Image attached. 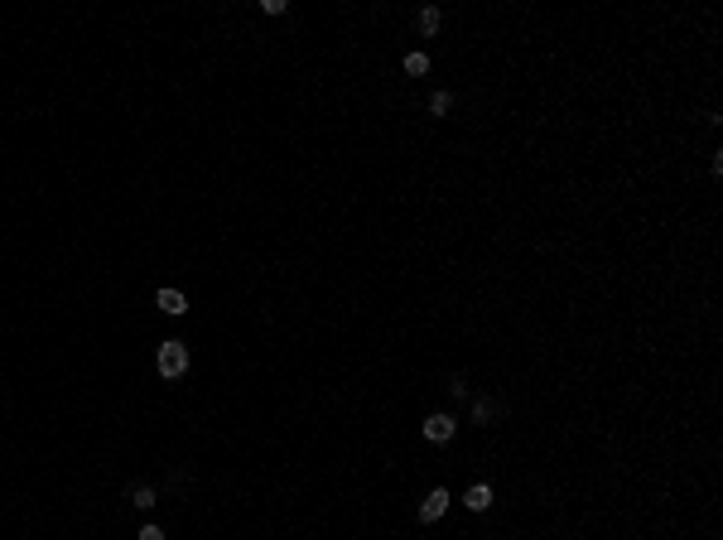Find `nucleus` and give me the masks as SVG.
Returning <instances> with one entry per match:
<instances>
[{"label": "nucleus", "mask_w": 723, "mask_h": 540, "mask_svg": "<svg viewBox=\"0 0 723 540\" xmlns=\"http://www.w3.org/2000/svg\"><path fill=\"white\" fill-rule=\"evenodd\" d=\"M449 502H454V497H449V487H434L425 502H420V521H439V516L449 512Z\"/></svg>", "instance_id": "7ed1b4c3"}, {"label": "nucleus", "mask_w": 723, "mask_h": 540, "mask_svg": "<svg viewBox=\"0 0 723 540\" xmlns=\"http://www.w3.org/2000/svg\"><path fill=\"white\" fill-rule=\"evenodd\" d=\"M155 502H160V492H155L150 483H135V487H131V507H140V512H150Z\"/></svg>", "instance_id": "423d86ee"}, {"label": "nucleus", "mask_w": 723, "mask_h": 540, "mask_svg": "<svg viewBox=\"0 0 723 540\" xmlns=\"http://www.w3.org/2000/svg\"><path fill=\"white\" fill-rule=\"evenodd\" d=\"M449 391H454V401H463V396H468V381L454 377V381H449Z\"/></svg>", "instance_id": "9b49d317"}, {"label": "nucleus", "mask_w": 723, "mask_h": 540, "mask_svg": "<svg viewBox=\"0 0 723 540\" xmlns=\"http://www.w3.org/2000/svg\"><path fill=\"white\" fill-rule=\"evenodd\" d=\"M155 304H160V309L169 314V319H179V314H188V299L179 295V290H160V295H155Z\"/></svg>", "instance_id": "20e7f679"}, {"label": "nucleus", "mask_w": 723, "mask_h": 540, "mask_svg": "<svg viewBox=\"0 0 723 540\" xmlns=\"http://www.w3.org/2000/svg\"><path fill=\"white\" fill-rule=\"evenodd\" d=\"M449 107H454V97H449V92H434L429 111H434V116H449Z\"/></svg>", "instance_id": "9d476101"}, {"label": "nucleus", "mask_w": 723, "mask_h": 540, "mask_svg": "<svg viewBox=\"0 0 723 540\" xmlns=\"http://www.w3.org/2000/svg\"><path fill=\"white\" fill-rule=\"evenodd\" d=\"M497 410H502L497 401H478V405H473V420H478V425H492V420H497Z\"/></svg>", "instance_id": "6e6552de"}, {"label": "nucleus", "mask_w": 723, "mask_h": 540, "mask_svg": "<svg viewBox=\"0 0 723 540\" xmlns=\"http://www.w3.org/2000/svg\"><path fill=\"white\" fill-rule=\"evenodd\" d=\"M439 25H444V15H439L434 5H425V10H420V34L429 39V34H439Z\"/></svg>", "instance_id": "0eeeda50"}, {"label": "nucleus", "mask_w": 723, "mask_h": 540, "mask_svg": "<svg viewBox=\"0 0 723 540\" xmlns=\"http://www.w3.org/2000/svg\"><path fill=\"white\" fill-rule=\"evenodd\" d=\"M463 507H468V512H487V507H492V487H487V483L468 487V497H463Z\"/></svg>", "instance_id": "39448f33"}, {"label": "nucleus", "mask_w": 723, "mask_h": 540, "mask_svg": "<svg viewBox=\"0 0 723 540\" xmlns=\"http://www.w3.org/2000/svg\"><path fill=\"white\" fill-rule=\"evenodd\" d=\"M140 540H164L160 526H140Z\"/></svg>", "instance_id": "f8f14e48"}, {"label": "nucleus", "mask_w": 723, "mask_h": 540, "mask_svg": "<svg viewBox=\"0 0 723 540\" xmlns=\"http://www.w3.org/2000/svg\"><path fill=\"white\" fill-rule=\"evenodd\" d=\"M155 367H160L164 381H179L188 372V348H184V343H164V348L155 352Z\"/></svg>", "instance_id": "f257e3e1"}, {"label": "nucleus", "mask_w": 723, "mask_h": 540, "mask_svg": "<svg viewBox=\"0 0 723 540\" xmlns=\"http://www.w3.org/2000/svg\"><path fill=\"white\" fill-rule=\"evenodd\" d=\"M405 73H410V78H425V73H429V54H410V58H405Z\"/></svg>", "instance_id": "1a4fd4ad"}, {"label": "nucleus", "mask_w": 723, "mask_h": 540, "mask_svg": "<svg viewBox=\"0 0 723 540\" xmlns=\"http://www.w3.org/2000/svg\"><path fill=\"white\" fill-rule=\"evenodd\" d=\"M454 430H458L454 415H429V420H425V439H429V444H449Z\"/></svg>", "instance_id": "f03ea898"}]
</instances>
